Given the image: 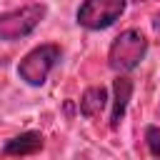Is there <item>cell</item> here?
<instances>
[{
    "label": "cell",
    "mask_w": 160,
    "mask_h": 160,
    "mask_svg": "<svg viewBox=\"0 0 160 160\" xmlns=\"http://www.w3.org/2000/svg\"><path fill=\"white\" fill-rule=\"evenodd\" d=\"M125 12V0H82L78 8V25L85 30H105Z\"/></svg>",
    "instance_id": "obj_4"
},
{
    "label": "cell",
    "mask_w": 160,
    "mask_h": 160,
    "mask_svg": "<svg viewBox=\"0 0 160 160\" xmlns=\"http://www.w3.org/2000/svg\"><path fill=\"white\" fill-rule=\"evenodd\" d=\"M5 65H8V58H5V55H0V68H5Z\"/></svg>",
    "instance_id": "obj_10"
},
{
    "label": "cell",
    "mask_w": 160,
    "mask_h": 160,
    "mask_svg": "<svg viewBox=\"0 0 160 160\" xmlns=\"http://www.w3.org/2000/svg\"><path fill=\"white\" fill-rule=\"evenodd\" d=\"M148 52V38L142 35V30L138 28H128L122 30L108 50V65L115 72H130L140 65V60Z\"/></svg>",
    "instance_id": "obj_1"
},
{
    "label": "cell",
    "mask_w": 160,
    "mask_h": 160,
    "mask_svg": "<svg viewBox=\"0 0 160 160\" xmlns=\"http://www.w3.org/2000/svg\"><path fill=\"white\" fill-rule=\"evenodd\" d=\"M42 135L40 132H35V130H28V132H20V135H15L12 140H8L5 142V148H2V155H35V152H40L42 150Z\"/></svg>",
    "instance_id": "obj_6"
},
{
    "label": "cell",
    "mask_w": 160,
    "mask_h": 160,
    "mask_svg": "<svg viewBox=\"0 0 160 160\" xmlns=\"http://www.w3.org/2000/svg\"><path fill=\"white\" fill-rule=\"evenodd\" d=\"M145 145L152 158H160V128H155V125L145 128Z\"/></svg>",
    "instance_id": "obj_8"
},
{
    "label": "cell",
    "mask_w": 160,
    "mask_h": 160,
    "mask_svg": "<svg viewBox=\"0 0 160 160\" xmlns=\"http://www.w3.org/2000/svg\"><path fill=\"white\" fill-rule=\"evenodd\" d=\"M112 92H115V98H112L110 128L115 130V128H120V122H122V118H125V110H128V102H130V98H132V80H130L128 75L118 72V78H115V82H112Z\"/></svg>",
    "instance_id": "obj_5"
},
{
    "label": "cell",
    "mask_w": 160,
    "mask_h": 160,
    "mask_svg": "<svg viewBox=\"0 0 160 160\" xmlns=\"http://www.w3.org/2000/svg\"><path fill=\"white\" fill-rule=\"evenodd\" d=\"M48 8L42 2H30V5H22V8H15V10H8L0 15V40H22L28 38L45 18Z\"/></svg>",
    "instance_id": "obj_3"
},
{
    "label": "cell",
    "mask_w": 160,
    "mask_h": 160,
    "mask_svg": "<svg viewBox=\"0 0 160 160\" xmlns=\"http://www.w3.org/2000/svg\"><path fill=\"white\" fill-rule=\"evenodd\" d=\"M152 25H155V30H160V15H158V18L152 20Z\"/></svg>",
    "instance_id": "obj_9"
},
{
    "label": "cell",
    "mask_w": 160,
    "mask_h": 160,
    "mask_svg": "<svg viewBox=\"0 0 160 160\" xmlns=\"http://www.w3.org/2000/svg\"><path fill=\"white\" fill-rule=\"evenodd\" d=\"M105 108H108V90L102 85H92V88H88L82 92V98H80V112H82V118L95 120V118L102 115Z\"/></svg>",
    "instance_id": "obj_7"
},
{
    "label": "cell",
    "mask_w": 160,
    "mask_h": 160,
    "mask_svg": "<svg viewBox=\"0 0 160 160\" xmlns=\"http://www.w3.org/2000/svg\"><path fill=\"white\" fill-rule=\"evenodd\" d=\"M132 2H145V0H132Z\"/></svg>",
    "instance_id": "obj_11"
},
{
    "label": "cell",
    "mask_w": 160,
    "mask_h": 160,
    "mask_svg": "<svg viewBox=\"0 0 160 160\" xmlns=\"http://www.w3.org/2000/svg\"><path fill=\"white\" fill-rule=\"evenodd\" d=\"M60 55H62V50H60V45H55V42H45V45L32 48V50L20 60V65H18V78H20L22 82L32 85V88H40V85L48 80L50 70L58 65Z\"/></svg>",
    "instance_id": "obj_2"
}]
</instances>
